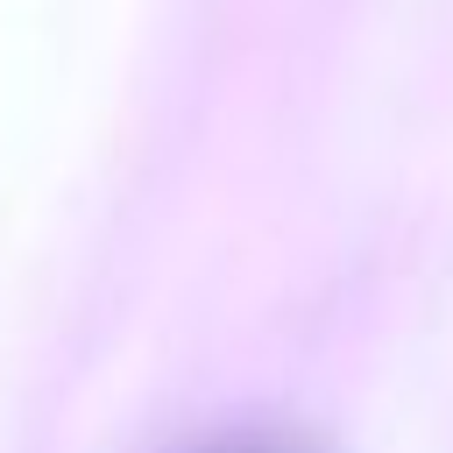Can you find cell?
<instances>
[{
    "label": "cell",
    "instance_id": "1",
    "mask_svg": "<svg viewBox=\"0 0 453 453\" xmlns=\"http://www.w3.org/2000/svg\"><path fill=\"white\" fill-rule=\"evenodd\" d=\"M198 453H319V446L297 439V432H241V439H212Z\"/></svg>",
    "mask_w": 453,
    "mask_h": 453
}]
</instances>
